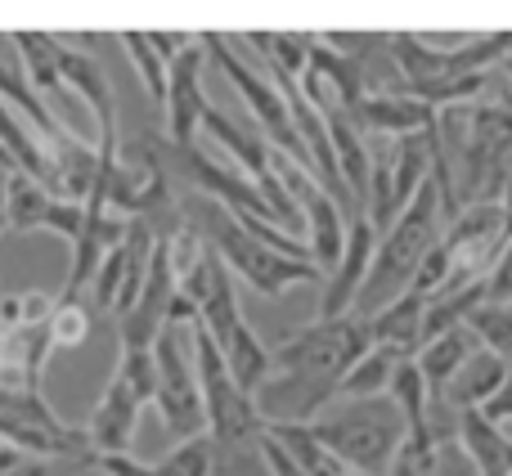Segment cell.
<instances>
[{
	"label": "cell",
	"instance_id": "6da1fadb",
	"mask_svg": "<svg viewBox=\"0 0 512 476\" xmlns=\"http://www.w3.org/2000/svg\"><path fill=\"white\" fill-rule=\"evenodd\" d=\"M436 140L459 158L454 194L459 203H486L504 194V176L512 162V99L495 104H459L436 113Z\"/></svg>",
	"mask_w": 512,
	"mask_h": 476
},
{
	"label": "cell",
	"instance_id": "7a4b0ae2",
	"mask_svg": "<svg viewBox=\"0 0 512 476\" xmlns=\"http://www.w3.org/2000/svg\"><path fill=\"white\" fill-rule=\"evenodd\" d=\"M441 198H436L432 180H423V189L414 194V203L391 221V230L378 238V256L369 265V279H364L360 297H355V310L351 315L360 319H373L378 310H387L396 297L409 292V279H414L418 261L441 243Z\"/></svg>",
	"mask_w": 512,
	"mask_h": 476
},
{
	"label": "cell",
	"instance_id": "3957f363",
	"mask_svg": "<svg viewBox=\"0 0 512 476\" xmlns=\"http://www.w3.org/2000/svg\"><path fill=\"white\" fill-rule=\"evenodd\" d=\"M185 221L207 238V247L225 261V270L239 274V279L261 292V297H283V292L297 288V283H324V274H319L310 261H292V256L270 252V247L256 243L225 207L207 203V198L194 203V212H189Z\"/></svg>",
	"mask_w": 512,
	"mask_h": 476
},
{
	"label": "cell",
	"instance_id": "277c9868",
	"mask_svg": "<svg viewBox=\"0 0 512 476\" xmlns=\"http://www.w3.org/2000/svg\"><path fill=\"white\" fill-rule=\"evenodd\" d=\"M328 454L351 463L364 476H382L405 441V418L391 400H351V405L324 409L306 427Z\"/></svg>",
	"mask_w": 512,
	"mask_h": 476
},
{
	"label": "cell",
	"instance_id": "5b68a950",
	"mask_svg": "<svg viewBox=\"0 0 512 476\" xmlns=\"http://www.w3.org/2000/svg\"><path fill=\"white\" fill-rule=\"evenodd\" d=\"M369 346H373L369 324H364L360 315L315 319V324H306V328H292V333L274 346L270 373H288V378H306V382H319V387L337 391Z\"/></svg>",
	"mask_w": 512,
	"mask_h": 476
},
{
	"label": "cell",
	"instance_id": "8992f818",
	"mask_svg": "<svg viewBox=\"0 0 512 476\" xmlns=\"http://www.w3.org/2000/svg\"><path fill=\"white\" fill-rule=\"evenodd\" d=\"M189 355H194L198 396H203L207 436L216 441V454L256 445L265 432L261 414H256V400L248 391H239V382L230 378V369H225L221 351H216V342L207 337L203 324H189Z\"/></svg>",
	"mask_w": 512,
	"mask_h": 476
},
{
	"label": "cell",
	"instance_id": "52a82bcc",
	"mask_svg": "<svg viewBox=\"0 0 512 476\" xmlns=\"http://www.w3.org/2000/svg\"><path fill=\"white\" fill-rule=\"evenodd\" d=\"M387 50L405 86H445V81H463V77H490V68H499L504 54L512 50V27L477 36V41H463L454 50L427 45L414 32H391Z\"/></svg>",
	"mask_w": 512,
	"mask_h": 476
},
{
	"label": "cell",
	"instance_id": "ba28073f",
	"mask_svg": "<svg viewBox=\"0 0 512 476\" xmlns=\"http://www.w3.org/2000/svg\"><path fill=\"white\" fill-rule=\"evenodd\" d=\"M432 131L427 135H405V140H382V149L373 153L364 221L378 230V238L391 230V221H396V216L414 203L418 189H423L427 171H432Z\"/></svg>",
	"mask_w": 512,
	"mask_h": 476
},
{
	"label": "cell",
	"instance_id": "9c48e42d",
	"mask_svg": "<svg viewBox=\"0 0 512 476\" xmlns=\"http://www.w3.org/2000/svg\"><path fill=\"white\" fill-rule=\"evenodd\" d=\"M153 373H158V387H153V409H158L162 427L180 441H194L207 432L203 418V396H198V373H194V355L185 346V333L176 324H167L153 342Z\"/></svg>",
	"mask_w": 512,
	"mask_h": 476
},
{
	"label": "cell",
	"instance_id": "30bf717a",
	"mask_svg": "<svg viewBox=\"0 0 512 476\" xmlns=\"http://www.w3.org/2000/svg\"><path fill=\"white\" fill-rule=\"evenodd\" d=\"M198 41H203L207 59H212L225 77H230V86L239 90V99L248 104V113L256 117V126H261V140L274 144V149H283L288 158L310 162L306 149H301V140H297V126H292V117H288V104H283V95L274 90V81L261 77L256 68H248V63L234 54V45L225 41L221 32H198Z\"/></svg>",
	"mask_w": 512,
	"mask_h": 476
},
{
	"label": "cell",
	"instance_id": "8fae6325",
	"mask_svg": "<svg viewBox=\"0 0 512 476\" xmlns=\"http://www.w3.org/2000/svg\"><path fill=\"white\" fill-rule=\"evenodd\" d=\"M504 243H508V234H504V203H499V198L463 207L441 234V247H445V256H450V279H445L441 297L486 279L490 265L504 252Z\"/></svg>",
	"mask_w": 512,
	"mask_h": 476
},
{
	"label": "cell",
	"instance_id": "7c38bea8",
	"mask_svg": "<svg viewBox=\"0 0 512 476\" xmlns=\"http://www.w3.org/2000/svg\"><path fill=\"white\" fill-rule=\"evenodd\" d=\"M203 68H207V50L203 41H194L180 59L167 63V144L171 149H194L198 131H203L207 117V95H203Z\"/></svg>",
	"mask_w": 512,
	"mask_h": 476
},
{
	"label": "cell",
	"instance_id": "4fadbf2b",
	"mask_svg": "<svg viewBox=\"0 0 512 476\" xmlns=\"http://www.w3.org/2000/svg\"><path fill=\"white\" fill-rule=\"evenodd\" d=\"M378 256V230H373L364 216H351L346 225V247L342 261L333 265V274L324 279V297H319V319H342L355 310L364 279H369V265Z\"/></svg>",
	"mask_w": 512,
	"mask_h": 476
},
{
	"label": "cell",
	"instance_id": "5bb4252c",
	"mask_svg": "<svg viewBox=\"0 0 512 476\" xmlns=\"http://www.w3.org/2000/svg\"><path fill=\"white\" fill-rule=\"evenodd\" d=\"M140 414H144V400L131 391L126 378H108L104 396L95 400L86 418V441L95 454H131V441H135V427H140Z\"/></svg>",
	"mask_w": 512,
	"mask_h": 476
},
{
	"label": "cell",
	"instance_id": "9a60e30c",
	"mask_svg": "<svg viewBox=\"0 0 512 476\" xmlns=\"http://www.w3.org/2000/svg\"><path fill=\"white\" fill-rule=\"evenodd\" d=\"M355 131L369 140V135H382V140H405V135H427L436 126V108L418 104L409 95H364L360 108L351 113Z\"/></svg>",
	"mask_w": 512,
	"mask_h": 476
},
{
	"label": "cell",
	"instance_id": "2e32d148",
	"mask_svg": "<svg viewBox=\"0 0 512 476\" xmlns=\"http://www.w3.org/2000/svg\"><path fill=\"white\" fill-rule=\"evenodd\" d=\"M9 41H14V50H18L23 81L54 108V117H59V122H68V117H63V104L72 99V90L63 86V77H59V41H54L50 32H14Z\"/></svg>",
	"mask_w": 512,
	"mask_h": 476
},
{
	"label": "cell",
	"instance_id": "e0dca14e",
	"mask_svg": "<svg viewBox=\"0 0 512 476\" xmlns=\"http://www.w3.org/2000/svg\"><path fill=\"white\" fill-rule=\"evenodd\" d=\"M477 351H481L477 337H472L468 328H454V333L436 337V342H427L423 351L414 355V364H418V373H423V387H427V400H432V405H445V391H450L454 373H459Z\"/></svg>",
	"mask_w": 512,
	"mask_h": 476
},
{
	"label": "cell",
	"instance_id": "ac0fdd59",
	"mask_svg": "<svg viewBox=\"0 0 512 476\" xmlns=\"http://www.w3.org/2000/svg\"><path fill=\"white\" fill-rule=\"evenodd\" d=\"M459 445L472 459L477 476H512V432L486 423L481 409H463L459 414Z\"/></svg>",
	"mask_w": 512,
	"mask_h": 476
},
{
	"label": "cell",
	"instance_id": "d6986e66",
	"mask_svg": "<svg viewBox=\"0 0 512 476\" xmlns=\"http://www.w3.org/2000/svg\"><path fill=\"white\" fill-rule=\"evenodd\" d=\"M423 315H427V301L418 297V292H405V297H396L387 310L364 319V324H369V342L396 346V351H405L409 360H414L418 346H423Z\"/></svg>",
	"mask_w": 512,
	"mask_h": 476
},
{
	"label": "cell",
	"instance_id": "ffe728a7",
	"mask_svg": "<svg viewBox=\"0 0 512 476\" xmlns=\"http://www.w3.org/2000/svg\"><path fill=\"white\" fill-rule=\"evenodd\" d=\"M216 351H221V360H225V369H230V378L239 382V391L256 396V391L265 387V378H270V346H265L261 337L252 333L248 319H243V324L234 328V333L225 337Z\"/></svg>",
	"mask_w": 512,
	"mask_h": 476
},
{
	"label": "cell",
	"instance_id": "44dd1931",
	"mask_svg": "<svg viewBox=\"0 0 512 476\" xmlns=\"http://www.w3.org/2000/svg\"><path fill=\"white\" fill-rule=\"evenodd\" d=\"M0 99H5L9 108H14L18 117H23L27 126H32L36 135H41L45 144H54V140H68V135H77L68 122H59L54 117V108L45 104L41 95H36L32 86L23 81V72H14V68H0Z\"/></svg>",
	"mask_w": 512,
	"mask_h": 476
},
{
	"label": "cell",
	"instance_id": "7402d4cb",
	"mask_svg": "<svg viewBox=\"0 0 512 476\" xmlns=\"http://www.w3.org/2000/svg\"><path fill=\"white\" fill-rule=\"evenodd\" d=\"M504 373H508V364L499 360V355L477 351L459 373H454L450 391H445V405H450L454 414H463V409H481V405H486V400L499 391Z\"/></svg>",
	"mask_w": 512,
	"mask_h": 476
},
{
	"label": "cell",
	"instance_id": "603a6c76",
	"mask_svg": "<svg viewBox=\"0 0 512 476\" xmlns=\"http://www.w3.org/2000/svg\"><path fill=\"white\" fill-rule=\"evenodd\" d=\"M0 198H5V230H41L54 194L36 185L27 171H5L0 176Z\"/></svg>",
	"mask_w": 512,
	"mask_h": 476
},
{
	"label": "cell",
	"instance_id": "cb8c5ba5",
	"mask_svg": "<svg viewBox=\"0 0 512 476\" xmlns=\"http://www.w3.org/2000/svg\"><path fill=\"white\" fill-rule=\"evenodd\" d=\"M405 360H409V355L396 351V346H369V351L355 360V369L342 378L337 396H346V400H378V391H391V378H396V369Z\"/></svg>",
	"mask_w": 512,
	"mask_h": 476
},
{
	"label": "cell",
	"instance_id": "d4e9b609",
	"mask_svg": "<svg viewBox=\"0 0 512 476\" xmlns=\"http://www.w3.org/2000/svg\"><path fill=\"white\" fill-rule=\"evenodd\" d=\"M221 468V454H216L212 436H194V441H180L171 454H162L153 463V476H216Z\"/></svg>",
	"mask_w": 512,
	"mask_h": 476
},
{
	"label": "cell",
	"instance_id": "484cf974",
	"mask_svg": "<svg viewBox=\"0 0 512 476\" xmlns=\"http://www.w3.org/2000/svg\"><path fill=\"white\" fill-rule=\"evenodd\" d=\"M122 50L126 59L135 63V77L144 81V90H149L153 104H167V63L158 59V50L149 45V36L144 32H122Z\"/></svg>",
	"mask_w": 512,
	"mask_h": 476
},
{
	"label": "cell",
	"instance_id": "4316f807",
	"mask_svg": "<svg viewBox=\"0 0 512 476\" xmlns=\"http://www.w3.org/2000/svg\"><path fill=\"white\" fill-rule=\"evenodd\" d=\"M90 337V306L81 297H59L50 315V346L54 351H72Z\"/></svg>",
	"mask_w": 512,
	"mask_h": 476
},
{
	"label": "cell",
	"instance_id": "83f0119b",
	"mask_svg": "<svg viewBox=\"0 0 512 476\" xmlns=\"http://www.w3.org/2000/svg\"><path fill=\"white\" fill-rule=\"evenodd\" d=\"M382 476H436V441L432 432H405V441H400L396 459L387 463V472Z\"/></svg>",
	"mask_w": 512,
	"mask_h": 476
},
{
	"label": "cell",
	"instance_id": "f1b7e54d",
	"mask_svg": "<svg viewBox=\"0 0 512 476\" xmlns=\"http://www.w3.org/2000/svg\"><path fill=\"white\" fill-rule=\"evenodd\" d=\"M14 476H104L99 472V454L90 459H23Z\"/></svg>",
	"mask_w": 512,
	"mask_h": 476
},
{
	"label": "cell",
	"instance_id": "f546056e",
	"mask_svg": "<svg viewBox=\"0 0 512 476\" xmlns=\"http://www.w3.org/2000/svg\"><path fill=\"white\" fill-rule=\"evenodd\" d=\"M81 225H86V207H81V203H68V198H54L50 212H45V221H41V230H50V234L68 238V243H77Z\"/></svg>",
	"mask_w": 512,
	"mask_h": 476
},
{
	"label": "cell",
	"instance_id": "4dcf8cb0",
	"mask_svg": "<svg viewBox=\"0 0 512 476\" xmlns=\"http://www.w3.org/2000/svg\"><path fill=\"white\" fill-rule=\"evenodd\" d=\"M486 301L490 306H512V238L504 243L499 261L490 265V274H486Z\"/></svg>",
	"mask_w": 512,
	"mask_h": 476
},
{
	"label": "cell",
	"instance_id": "1f68e13d",
	"mask_svg": "<svg viewBox=\"0 0 512 476\" xmlns=\"http://www.w3.org/2000/svg\"><path fill=\"white\" fill-rule=\"evenodd\" d=\"M481 418L486 423H495V427H504V432H512V364H508V373H504V382H499V391L481 405Z\"/></svg>",
	"mask_w": 512,
	"mask_h": 476
},
{
	"label": "cell",
	"instance_id": "d6a6232c",
	"mask_svg": "<svg viewBox=\"0 0 512 476\" xmlns=\"http://www.w3.org/2000/svg\"><path fill=\"white\" fill-rule=\"evenodd\" d=\"M256 454L265 459V468H270V476H306L297 468V459H292L288 450H283L279 441H274L270 432H261V441H256Z\"/></svg>",
	"mask_w": 512,
	"mask_h": 476
},
{
	"label": "cell",
	"instance_id": "836d02e7",
	"mask_svg": "<svg viewBox=\"0 0 512 476\" xmlns=\"http://www.w3.org/2000/svg\"><path fill=\"white\" fill-rule=\"evenodd\" d=\"M144 36H149V45L158 50V59H162V63L180 59V54H185L189 45L198 41V36H189V32H144Z\"/></svg>",
	"mask_w": 512,
	"mask_h": 476
},
{
	"label": "cell",
	"instance_id": "e575fe53",
	"mask_svg": "<svg viewBox=\"0 0 512 476\" xmlns=\"http://www.w3.org/2000/svg\"><path fill=\"white\" fill-rule=\"evenodd\" d=\"M18 396H27V391H5V387H0V414H5V409H14Z\"/></svg>",
	"mask_w": 512,
	"mask_h": 476
},
{
	"label": "cell",
	"instance_id": "d590c367",
	"mask_svg": "<svg viewBox=\"0 0 512 476\" xmlns=\"http://www.w3.org/2000/svg\"><path fill=\"white\" fill-rule=\"evenodd\" d=\"M0 171H14V162H9V153L0 149Z\"/></svg>",
	"mask_w": 512,
	"mask_h": 476
},
{
	"label": "cell",
	"instance_id": "8d00e7d4",
	"mask_svg": "<svg viewBox=\"0 0 512 476\" xmlns=\"http://www.w3.org/2000/svg\"><path fill=\"white\" fill-rule=\"evenodd\" d=\"M499 68H508V77H512V50L504 54V63H499Z\"/></svg>",
	"mask_w": 512,
	"mask_h": 476
},
{
	"label": "cell",
	"instance_id": "74e56055",
	"mask_svg": "<svg viewBox=\"0 0 512 476\" xmlns=\"http://www.w3.org/2000/svg\"><path fill=\"white\" fill-rule=\"evenodd\" d=\"M0 234H5V198H0Z\"/></svg>",
	"mask_w": 512,
	"mask_h": 476
},
{
	"label": "cell",
	"instance_id": "f35d334b",
	"mask_svg": "<svg viewBox=\"0 0 512 476\" xmlns=\"http://www.w3.org/2000/svg\"><path fill=\"white\" fill-rule=\"evenodd\" d=\"M0 355H5V337H0Z\"/></svg>",
	"mask_w": 512,
	"mask_h": 476
}]
</instances>
